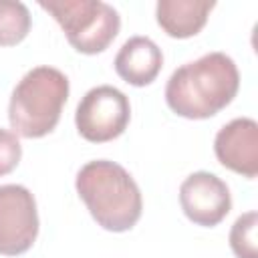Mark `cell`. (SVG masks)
<instances>
[{"label":"cell","instance_id":"6","mask_svg":"<svg viewBox=\"0 0 258 258\" xmlns=\"http://www.w3.org/2000/svg\"><path fill=\"white\" fill-rule=\"evenodd\" d=\"M38 236L36 200L18 183L0 185V254L18 256L32 248Z\"/></svg>","mask_w":258,"mask_h":258},{"label":"cell","instance_id":"1","mask_svg":"<svg viewBox=\"0 0 258 258\" xmlns=\"http://www.w3.org/2000/svg\"><path fill=\"white\" fill-rule=\"evenodd\" d=\"M240 89V73L226 52H208L175 69L165 85L167 107L185 119H210L226 109Z\"/></svg>","mask_w":258,"mask_h":258},{"label":"cell","instance_id":"13","mask_svg":"<svg viewBox=\"0 0 258 258\" xmlns=\"http://www.w3.org/2000/svg\"><path fill=\"white\" fill-rule=\"evenodd\" d=\"M22 157V145L14 131L0 127V175H6L16 169Z\"/></svg>","mask_w":258,"mask_h":258},{"label":"cell","instance_id":"9","mask_svg":"<svg viewBox=\"0 0 258 258\" xmlns=\"http://www.w3.org/2000/svg\"><path fill=\"white\" fill-rule=\"evenodd\" d=\"M113 64H115V73L125 83L133 87H145L157 79L163 67V54L161 48L151 38L131 36L119 48Z\"/></svg>","mask_w":258,"mask_h":258},{"label":"cell","instance_id":"5","mask_svg":"<svg viewBox=\"0 0 258 258\" xmlns=\"http://www.w3.org/2000/svg\"><path fill=\"white\" fill-rule=\"evenodd\" d=\"M131 105L123 91L111 85H99L85 93L77 105L75 125L83 139L107 143L117 139L129 125Z\"/></svg>","mask_w":258,"mask_h":258},{"label":"cell","instance_id":"8","mask_svg":"<svg viewBox=\"0 0 258 258\" xmlns=\"http://www.w3.org/2000/svg\"><path fill=\"white\" fill-rule=\"evenodd\" d=\"M214 153L224 167L254 179L258 173V123L250 117L226 123L214 139Z\"/></svg>","mask_w":258,"mask_h":258},{"label":"cell","instance_id":"12","mask_svg":"<svg viewBox=\"0 0 258 258\" xmlns=\"http://www.w3.org/2000/svg\"><path fill=\"white\" fill-rule=\"evenodd\" d=\"M256 226H258V214L254 210L238 216L236 222L232 224L230 248L236 254V258H258Z\"/></svg>","mask_w":258,"mask_h":258},{"label":"cell","instance_id":"11","mask_svg":"<svg viewBox=\"0 0 258 258\" xmlns=\"http://www.w3.org/2000/svg\"><path fill=\"white\" fill-rule=\"evenodd\" d=\"M30 12L18 0H0V46L22 42L30 30Z\"/></svg>","mask_w":258,"mask_h":258},{"label":"cell","instance_id":"7","mask_svg":"<svg viewBox=\"0 0 258 258\" xmlns=\"http://www.w3.org/2000/svg\"><path fill=\"white\" fill-rule=\"evenodd\" d=\"M179 206L196 226L214 228L232 210V196L216 173L194 171L179 185Z\"/></svg>","mask_w":258,"mask_h":258},{"label":"cell","instance_id":"2","mask_svg":"<svg viewBox=\"0 0 258 258\" xmlns=\"http://www.w3.org/2000/svg\"><path fill=\"white\" fill-rule=\"evenodd\" d=\"M79 198L93 220L109 232L131 230L143 212V198L131 173L109 159L85 163L75 179Z\"/></svg>","mask_w":258,"mask_h":258},{"label":"cell","instance_id":"3","mask_svg":"<svg viewBox=\"0 0 258 258\" xmlns=\"http://www.w3.org/2000/svg\"><path fill=\"white\" fill-rule=\"evenodd\" d=\"M69 79L54 67L30 69L14 87L8 103V121L16 135L38 139L48 135L69 99Z\"/></svg>","mask_w":258,"mask_h":258},{"label":"cell","instance_id":"10","mask_svg":"<svg viewBox=\"0 0 258 258\" xmlns=\"http://www.w3.org/2000/svg\"><path fill=\"white\" fill-rule=\"evenodd\" d=\"M216 2L210 0H159L155 18L161 30L171 38L196 36L208 22Z\"/></svg>","mask_w":258,"mask_h":258},{"label":"cell","instance_id":"4","mask_svg":"<svg viewBox=\"0 0 258 258\" xmlns=\"http://www.w3.org/2000/svg\"><path fill=\"white\" fill-rule=\"evenodd\" d=\"M62 28L69 44L83 54H97L109 48L121 28L119 12L101 0H40Z\"/></svg>","mask_w":258,"mask_h":258}]
</instances>
